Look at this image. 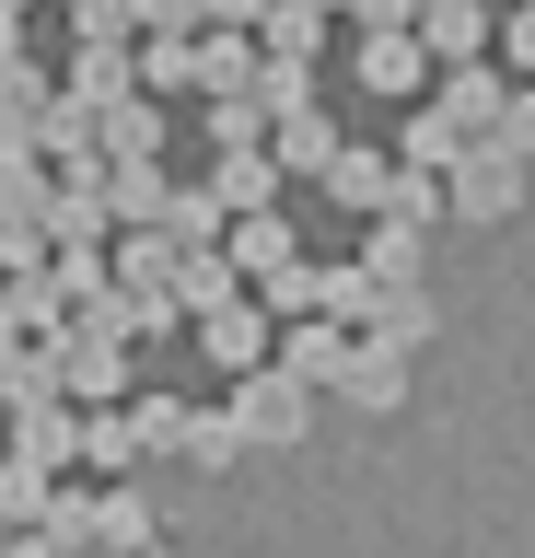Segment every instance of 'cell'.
<instances>
[{
	"mask_svg": "<svg viewBox=\"0 0 535 558\" xmlns=\"http://www.w3.org/2000/svg\"><path fill=\"white\" fill-rule=\"evenodd\" d=\"M163 291H175V314H210V303H233L245 279H233L221 244H175V279H163Z\"/></svg>",
	"mask_w": 535,
	"mask_h": 558,
	"instance_id": "d6986e66",
	"label": "cell"
},
{
	"mask_svg": "<svg viewBox=\"0 0 535 558\" xmlns=\"http://www.w3.org/2000/svg\"><path fill=\"white\" fill-rule=\"evenodd\" d=\"M465 140H477V129H454V117H442V94H408V140H396V163L442 174V163L465 151Z\"/></svg>",
	"mask_w": 535,
	"mask_h": 558,
	"instance_id": "ffe728a7",
	"label": "cell"
},
{
	"mask_svg": "<svg viewBox=\"0 0 535 558\" xmlns=\"http://www.w3.org/2000/svg\"><path fill=\"white\" fill-rule=\"evenodd\" d=\"M210 140H221V151L268 140V105H256V94H210Z\"/></svg>",
	"mask_w": 535,
	"mask_h": 558,
	"instance_id": "d6a6232c",
	"label": "cell"
},
{
	"mask_svg": "<svg viewBox=\"0 0 535 558\" xmlns=\"http://www.w3.org/2000/svg\"><path fill=\"white\" fill-rule=\"evenodd\" d=\"M489 140H500V151H524V163H535V82H512V94H500Z\"/></svg>",
	"mask_w": 535,
	"mask_h": 558,
	"instance_id": "836d02e7",
	"label": "cell"
},
{
	"mask_svg": "<svg viewBox=\"0 0 535 558\" xmlns=\"http://www.w3.org/2000/svg\"><path fill=\"white\" fill-rule=\"evenodd\" d=\"M186 70H198V94H256V35L245 24H198L186 35Z\"/></svg>",
	"mask_w": 535,
	"mask_h": 558,
	"instance_id": "4fadbf2b",
	"label": "cell"
},
{
	"mask_svg": "<svg viewBox=\"0 0 535 558\" xmlns=\"http://www.w3.org/2000/svg\"><path fill=\"white\" fill-rule=\"evenodd\" d=\"M489 47H500V70H512V82H535V0H500Z\"/></svg>",
	"mask_w": 535,
	"mask_h": 558,
	"instance_id": "4dcf8cb0",
	"label": "cell"
},
{
	"mask_svg": "<svg viewBox=\"0 0 535 558\" xmlns=\"http://www.w3.org/2000/svg\"><path fill=\"white\" fill-rule=\"evenodd\" d=\"M141 94H198V70H186V35H141Z\"/></svg>",
	"mask_w": 535,
	"mask_h": 558,
	"instance_id": "f546056e",
	"label": "cell"
},
{
	"mask_svg": "<svg viewBox=\"0 0 535 558\" xmlns=\"http://www.w3.org/2000/svg\"><path fill=\"white\" fill-rule=\"evenodd\" d=\"M94 151H106V163H163V94L94 105Z\"/></svg>",
	"mask_w": 535,
	"mask_h": 558,
	"instance_id": "ba28073f",
	"label": "cell"
},
{
	"mask_svg": "<svg viewBox=\"0 0 535 558\" xmlns=\"http://www.w3.org/2000/svg\"><path fill=\"white\" fill-rule=\"evenodd\" d=\"M524 174H535L524 151H500V140L477 129L454 163H442V209H454V221H512V209H524Z\"/></svg>",
	"mask_w": 535,
	"mask_h": 558,
	"instance_id": "7a4b0ae2",
	"label": "cell"
},
{
	"mask_svg": "<svg viewBox=\"0 0 535 558\" xmlns=\"http://www.w3.org/2000/svg\"><path fill=\"white\" fill-rule=\"evenodd\" d=\"M221 221H233V209H221L210 186H163V221H151V233H175V244H221Z\"/></svg>",
	"mask_w": 535,
	"mask_h": 558,
	"instance_id": "83f0119b",
	"label": "cell"
},
{
	"mask_svg": "<svg viewBox=\"0 0 535 558\" xmlns=\"http://www.w3.org/2000/svg\"><path fill=\"white\" fill-rule=\"evenodd\" d=\"M175 453H186V465H210V477H221V465H245V430H233V408H186Z\"/></svg>",
	"mask_w": 535,
	"mask_h": 558,
	"instance_id": "cb8c5ba5",
	"label": "cell"
},
{
	"mask_svg": "<svg viewBox=\"0 0 535 558\" xmlns=\"http://www.w3.org/2000/svg\"><path fill=\"white\" fill-rule=\"evenodd\" d=\"M315 186H326L338 209H350V221H373V209L396 198V151H361V140H338V163H326Z\"/></svg>",
	"mask_w": 535,
	"mask_h": 558,
	"instance_id": "5bb4252c",
	"label": "cell"
},
{
	"mask_svg": "<svg viewBox=\"0 0 535 558\" xmlns=\"http://www.w3.org/2000/svg\"><path fill=\"white\" fill-rule=\"evenodd\" d=\"M408 361H420V349H396V338H373V326H350L338 396H350V408H408Z\"/></svg>",
	"mask_w": 535,
	"mask_h": 558,
	"instance_id": "52a82bcc",
	"label": "cell"
},
{
	"mask_svg": "<svg viewBox=\"0 0 535 558\" xmlns=\"http://www.w3.org/2000/svg\"><path fill=\"white\" fill-rule=\"evenodd\" d=\"M47 361H59V396H71V408H117V396H129V338H94V326H59V338H47Z\"/></svg>",
	"mask_w": 535,
	"mask_h": 558,
	"instance_id": "3957f363",
	"label": "cell"
},
{
	"mask_svg": "<svg viewBox=\"0 0 535 558\" xmlns=\"http://www.w3.org/2000/svg\"><path fill=\"white\" fill-rule=\"evenodd\" d=\"M106 221H163V163H106Z\"/></svg>",
	"mask_w": 535,
	"mask_h": 558,
	"instance_id": "d4e9b609",
	"label": "cell"
},
{
	"mask_svg": "<svg viewBox=\"0 0 535 558\" xmlns=\"http://www.w3.org/2000/svg\"><path fill=\"white\" fill-rule=\"evenodd\" d=\"M373 338L430 349V291H420V279H385V291H373Z\"/></svg>",
	"mask_w": 535,
	"mask_h": 558,
	"instance_id": "603a6c76",
	"label": "cell"
},
{
	"mask_svg": "<svg viewBox=\"0 0 535 558\" xmlns=\"http://www.w3.org/2000/svg\"><path fill=\"white\" fill-rule=\"evenodd\" d=\"M350 70H361V94H430V47H420V24H361Z\"/></svg>",
	"mask_w": 535,
	"mask_h": 558,
	"instance_id": "8992f818",
	"label": "cell"
},
{
	"mask_svg": "<svg viewBox=\"0 0 535 558\" xmlns=\"http://www.w3.org/2000/svg\"><path fill=\"white\" fill-rule=\"evenodd\" d=\"M361 268H373V279H420V221L373 209V233H361Z\"/></svg>",
	"mask_w": 535,
	"mask_h": 558,
	"instance_id": "4316f807",
	"label": "cell"
},
{
	"mask_svg": "<svg viewBox=\"0 0 535 558\" xmlns=\"http://www.w3.org/2000/svg\"><path fill=\"white\" fill-rule=\"evenodd\" d=\"M268 361H280L291 384H315V396H338V361H350V326H338V314H280V338H268Z\"/></svg>",
	"mask_w": 535,
	"mask_h": 558,
	"instance_id": "5b68a950",
	"label": "cell"
},
{
	"mask_svg": "<svg viewBox=\"0 0 535 558\" xmlns=\"http://www.w3.org/2000/svg\"><path fill=\"white\" fill-rule=\"evenodd\" d=\"M12 453H36V465H82V408H71V396H24V408H12Z\"/></svg>",
	"mask_w": 535,
	"mask_h": 558,
	"instance_id": "2e32d148",
	"label": "cell"
},
{
	"mask_svg": "<svg viewBox=\"0 0 535 558\" xmlns=\"http://www.w3.org/2000/svg\"><path fill=\"white\" fill-rule=\"evenodd\" d=\"M129 24H141V35H198L210 0H129Z\"/></svg>",
	"mask_w": 535,
	"mask_h": 558,
	"instance_id": "e575fe53",
	"label": "cell"
},
{
	"mask_svg": "<svg viewBox=\"0 0 535 558\" xmlns=\"http://www.w3.org/2000/svg\"><path fill=\"white\" fill-rule=\"evenodd\" d=\"M82 465H94V477H141V465H151L129 396H117V408H82Z\"/></svg>",
	"mask_w": 535,
	"mask_h": 558,
	"instance_id": "e0dca14e",
	"label": "cell"
},
{
	"mask_svg": "<svg viewBox=\"0 0 535 558\" xmlns=\"http://www.w3.org/2000/svg\"><path fill=\"white\" fill-rule=\"evenodd\" d=\"M0 558H82V547L59 535V523H12V535H0Z\"/></svg>",
	"mask_w": 535,
	"mask_h": 558,
	"instance_id": "d590c367",
	"label": "cell"
},
{
	"mask_svg": "<svg viewBox=\"0 0 535 558\" xmlns=\"http://www.w3.org/2000/svg\"><path fill=\"white\" fill-rule=\"evenodd\" d=\"M94 558H163V535H151V500L129 477L94 488Z\"/></svg>",
	"mask_w": 535,
	"mask_h": 558,
	"instance_id": "30bf717a",
	"label": "cell"
},
{
	"mask_svg": "<svg viewBox=\"0 0 535 558\" xmlns=\"http://www.w3.org/2000/svg\"><path fill=\"white\" fill-rule=\"evenodd\" d=\"M47 488H59V465H36V453H0V523H47Z\"/></svg>",
	"mask_w": 535,
	"mask_h": 558,
	"instance_id": "484cf974",
	"label": "cell"
},
{
	"mask_svg": "<svg viewBox=\"0 0 535 558\" xmlns=\"http://www.w3.org/2000/svg\"><path fill=\"white\" fill-rule=\"evenodd\" d=\"M256 12H268V0H210V24H245V35H256Z\"/></svg>",
	"mask_w": 535,
	"mask_h": 558,
	"instance_id": "74e56055",
	"label": "cell"
},
{
	"mask_svg": "<svg viewBox=\"0 0 535 558\" xmlns=\"http://www.w3.org/2000/svg\"><path fill=\"white\" fill-rule=\"evenodd\" d=\"M233 430H245V453H291L303 430H315V384H291L280 361L233 373Z\"/></svg>",
	"mask_w": 535,
	"mask_h": 558,
	"instance_id": "6da1fadb",
	"label": "cell"
},
{
	"mask_svg": "<svg viewBox=\"0 0 535 558\" xmlns=\"http://www.w3.org/2000/svg\"><path fill=\"white\" fill-rule=\"evenodd\" d=\"M396 221H420V233H430V221H454V209H442V174H420V163H396Z\"/></svg>",
	"mask_w": 535,
	"mask_h": 558,
	"instance_id": "1f68e13d",
	"label": "cell"
},
{
	"mask_svg": "<svg viewBox=\"0 0 535 558\" xmlns=\"http://www.w3.org/2000/svg\"><path fill=\"white\" fill-rule=\"evenodd\" d=\"M117 94H141V47L129 35H82L71 47V105H117Z\"/></svg>",
	"mask_w": 535,
	"mask_h": 558,
	"instance_id": "7c38bea8",
	"label": "cell"
},
{
	"mask_svg": "<svg viewBox=\"0 0 535 558\" xmlns=\"http://www.w3.org/2000/svg\"><path fill=\"white\" fill-rule=\"evenodd\" d=\"M326 24H338V12H315V0H268V12H256V47H268V59H315Z\"/></svg>",
	"mask_w": 535,
	"mask_h": 558,
	"instance_id": "7402d4cb",
	"label": "cell"
},
{
	"mask_svg": "<svg viewBox=\"0 0 535 558\" xmlns=\"http://www.w3.org/2000/svg\"><path fill=\"white\" fill-rule=\"evenodd\" d=\"M0 535H12V523H0Z\"/></svg>",
	"mask_w": 535,
	"mask_h": 558,
	"instance_id": "f35d334b",
	"label": "cell"
},
{
	"mask_svg": "<svg viewBox=\"0 0 535 558\" xmlns=\"http://www.w3.org/2000/svg\"><path fill=\"white\" fill-rule=\"evenodd\" d=\"M430 94H442V117H454V129H489V117H500V94H512V70L454 59V70H430Z\"/></svg>",
	"mask_w": 535,
	"mask_h": 558,
	"instance_id": "ac0fdd59",
	"label": "cell"
},
{
	"mask_svg": "<svg viewBox=\"0 0 535 558\" xmlns=\"http://www.w3.org/2000/svg\"><path fill=\"white\" fill-rule=\"evenodd\" d=\"M268 163H280V174H326V163H338V117H326V94L291 105V117H268Z\"/></svg>",
	"mask_w": 535,
	"mask_h": 558,
	"instance_id": "9a60e30c",
	"label": "cell"
},
{
	"mask_svg": "<svg viewBox=\"0 0 535 558\" xmlns=\"http://www.w3.org/2000/svg\"><path fill=\"white\" fill-rule=\"evenodd\" d=\"M186 326H198V361H210L221 384L256 373V361H268V338H280V314L256 303V291H233V303H210V314H186Z\"/></svg>",
	"mask_w": 535,
	"mask_h": 558,
	"instance_id": "277c9868",
	"label": "cell"
},
{
	"mask_svg": "<svg viewBox=\"0 0 535 558\" xmlns=\"http://www.w3.org/2000/svg\"><path fill=\"white\" fill-rule=\"evenodd\" d=\"M221 256H233V279H268V268L303 256V233H291L280 198H268V209H233V221H221Z\"/></svg>",
	"mask_w": 535,
	"mask_h": 558,
	"instance_id": "9c48e42d",
	"label": "cell"
},
{
	"mask_svg": "<svg viewBox=\"0 0 535 558\" xmlns=\"http://www.w3.org/2000/svg\"><path fill=\"white\" fill-rule=\"evenodd\" d=\"M326 82H315V59H268V47H256V105H268V117H291V105H315Z\"/></svg>",
	"mask_w": 535,
	"mask_h": 558,
	"instance_id": "f1b7e54d",
	"label": "cell"
},
{
	"mask_svg": "<svg viewBox=\"0 0 535 558\" xmlns=\"http://www.w3.org/2000/svg\"><path fill=\"white\" fill-rule=\"evenodd\" d=\"M350 24H420V0H350Z\"/></svg>",
	"mask_w": 535,
	"mask_h": 558,
	"instance_id": "8d00e7d4",
	"label": "cell"
},
{
	"mask_svg": "<svg viewBox=\"0 0 535 558\" xmlns=\"http://www.w3.org/2000/svg\"><path fill=\"white\" fill-rule=\"evenodd\" d=\"M489 0H420V47H430V70H454V59H489Z\"/></svg>",
	"mask_w": 535,
	"mask_h": 558,
	"instance_id": "8fae6325",
	"label": "cell"
},
{
	"mask_svg": "<svg viewBox=\"0 0 535 558\" xmlns=\"http://www.w3.org/2000/svg\"><path fill=\"white\" fill-rule=\"evenodd\" d=\"M280 186H291V174L268 163V140H245V151H221V174H210V198H221V209H268Z\"/></svg>",
	"mask_w": 535,
	"mask_h": 558,
	"instance_id": "44dd1931",
	"label": "cell"
}]
</instances>
